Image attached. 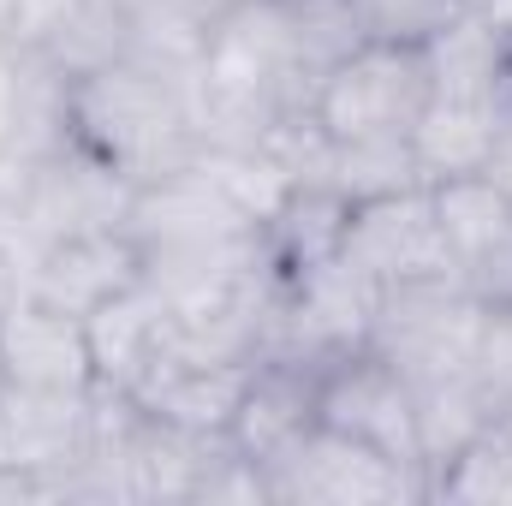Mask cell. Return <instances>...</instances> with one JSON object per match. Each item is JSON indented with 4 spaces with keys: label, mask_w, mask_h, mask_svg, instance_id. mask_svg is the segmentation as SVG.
<instances>
[{
    "label": "cell",
    "mask_w": 512,
    "mask_h": 506,
    "mask_svg": "<svg viewBox=\"0 0 512 506\" xmlns=\"http://www.w3.org/2000/svg\"><path fill=\"white\" fill-rule=\"evenodd\" d=\"M126 233L143 256V280L167 304H197L262 268V227L197 161L137 185Z\"/></svg>",
    "instance_id": "obj_1"
},
{
    "label": "cell",
    "mask_w": 512,
    "mask_h": 506,
    "mask_svg": "<svg viewBox=\"0 0 512 506\" xmlns=\"http://www.w3.org/2000/svg\"><path fill=\"white\" fill-rule=\"evenodd\" d=\"M316 78L298 60L292 6L286 0H239L227 6L197 60V126L209 143H262L292 114H310Z\"/></svg>",
    "instance_id": "obj_2"
},
{
    "label": "cell",
    "mask_w": 512,
    "mask_h": 506,
    "mask_svg": "<svg viewBox=\"0 0 512 506\" xmlns=\"http://www.w3.org/2000/svg\"><path fill=\"white\" fill-rule=\"evenodd\" d=\"M72 137L131 185L197 161V78H173L143 60H114L72 78Z\"/></svg>",
    "instance_id": "obj_3"
},
{
    "label": "cell",
    "mask_w": 512,
    "mask_h": 506,
    "mask_svg": "<svg viewBox=\"0 0 512 506\" xmlns=\"http://www.w3.org/2000/svg\"><path fill=\"white\" fill-rule=\"evenodd\" d=\"M429 108V60L411 42H358L310 90V120L328 143H399Z\"/></svg>",
    "instance_id": "obj_4"
},
{
    "label": "cell",
    "mask_w": 512,
    "mask_h": 506,
    "mask_svg": "<svg viewBox=\"0 0 512 506\" xmlns=\"http://www.w3.org/2000/svg\"><path fill=\"white\" fill-rule=\"evenodd\" d=\"M477 334H483V298L465 286V274L399 280V286H382L376 298L370 352L387 358L411 387H423L441 376H465Z\"/></svg>",
    "instance_id": "obj_5"
},
{
    "label": "cell",
    "mask_w": 512,
    "mask_h": 506,
    "mask_svg": "<svg viewBox=\"0 0 512 506\" xmlns=\"http://www.w3.org/2000/svg\"><path fill=\"white\" fill-rule=\"evenodd\" d=\"M268 477V501L274 506H405L429 501L423 471L387 459L376 447L316 423L304 429L280 459L262 465Z\"/></svg>",
    "instance_id": "obj_6"
},
{
    "label": "cell",
    "mask_w": 512,
    "mask_h": 506,
    "mask_svg": "<svg viewBox=\"0 0 512 506\" xmlns=\"http://www.w3.org/2000/svg\"><path fill=\"white\" fill-rule=\"evenodd\" d=\"M376 298H382V286L370 274H358L346 256L316 268V274H304V280H280L262 358H286V364L322 370V364L370 346Z\"/></svg>",
    "instance_id": "obj_7"
},
{
    "label": "cell",
    "mask_w": 512,
    "mask_h": 506,
    "mask_svg": "<svg viewBox=\"0 0 512 506\" xmlns=\"http://www.w3.org/2000/svg\"><path fill=\"white\" fill-rule=\"evenodd\" d=\"M316 423L376 447L387 459L423 471V453H417V399H411V381L399 376L387 358H376L370 346L322 364L316 376ZM429 483V477H423Z\"/></svg>",
    "instance_id": "obj_8"
},
{
    "label": "cell",
    "mask_w": 512,
    "mask_h": 506,
    "mask_svg": "<svg viewBox=\"0 0 512 506\" xmlns=\"http://www.w3.org/2000/svg\"><path fill=\"white\" fill-rule=\"evenodd\" d=\"M90 447H96V393L0 381V471L36 477L42 501H54V483L72 465H84Z\"/></svg>",
    "instance_id": "obj_9"
},
{
    "label": "cell",
    "mask_w": 512,
    "mask_h": 506,
    "mask_svg": "<svg viewBox=\"0 0 512 506\" xmlns=\"http://www.w3.org/2000/svg\"><path fill=\"white\" fill-rule=\"evenodd\" d=\"M340 256H346L358 274H370L376 286L459 274V262H453V251H447L441 227H435L429 185H411V191H387V197H370V203H352V227H346V251Z\"/></svg>",
    "instance_id": "obj_10"
},
{
    "label": "cell",
    "mask_w": 512,
    "mask_h": 506,
    "mask_svg": "<svg viewBox=\"0 0 512 506\" xmlns=\"http://www.w3.org/2000/svg\"><path fill=\"white\" fill-rule=\"evenodd\" d=\"M137 280H143V256L131 245V233L102 227V233H72V239L36 251L18 274V292L54 304L66 316H96L108 298H120Z\"/></svg>",
    "instance_id": "obj_11"
},
{
    "label": "cell",
    "mask_w": 512,
    "mask_h": 506,
    "mask_svg": "<svg viewBox=\"0 0 512 506\" xmlns=\"http://www.w3.org/2000/svg\"><path fill=\"white\" fill-rule=\"evenodd\" d=\"M0 376L18 387H54V393H96V358L84 316H66L30 292H18L0 310Z\"/></svg>",
    "instance_id": "obj_12"
},
{
    "label": "cell",
    "mask_w": 512,
    "mask_h": 506,
    "mask_svg": "<svg viewBox=\"0 0 512 506\" xmlns=\"http://www.w3.org/2000/svg\"><path fill=\"white\" fill-rule=\"evenodd\" d=\"M346 227H352V197L322 185V179H298L268 215H262V262L280 280H304L346 251Z\"/></svg>",
    "instance_id": "obj_13"
},
{
    "label": "cell",
    "mask_w": 512,
    "mask_h": 506,
    "mask_svg": "<svg viewBox=\"0 0 512 506\" xmlns=\"http://www.w3.org/2000/svg\"><path fill=\"white\" fill-rule=\"evenodd\" d=\"M316 376H322V370H310V364L256 358L251 381H245V393H239V411H233V423H227V441H233L245 459H256V465L280 459L304 429H316Z\"/></svg>",
    "instance_id": "obj_14"
},
{
    "label": "cell",
    "mask_w": 512,
    "mask_h": 506,
    "mask_svg": "<svg viewBox=\"0 0 512 506\" xmlns=\"http://www.w3.org/2000/svg\"><path fill=\"white\" fill-rule=\"evenodd\" d=\"M423 60H429V96L507 108V18L471 6L423 42Z\"/></svg>",
    "instance_id": "obj_15"
},
{
    "label": "cell",
    "mask_w": 512,
    "mask_h": 506,
    "mask_svg": "<svg viewBox=\"0 0 512 506\" xmlns=\"http://www.w3.org/2000/svg\"><path fill=\"white\" fill-rule=\"evenodd\" d=\"M256 364V358H251ZM251 364H179V358H161L131 381V399L191 435H227L233 411H239V393L251 381Z\"/></svg>",
    "instance_id": "obj_16"
},
{
    "label": "cell",
    "mask_w": 512,
    "mask_h": 506,
    "mask_svg": "<svg viewBox=\"0 0 512 506\" xmlns=\"http://www.w3.org/2000/svg\"><path fill=\"white\" fill-rule=\"evenodd\" d=\"M167 322H173V304L137 280L120 298H108L96 316H84L90 328V358H96V381L114 387V393H131V381L155 364V352L167 346Z\"/></svg>",
    "instance_id": "obj_17"
},
{
    "label": "cell",
    "mask_w": 512,
    "mask_h": 506,
    "mask_svg": "<svg viewBox=\"0 0 512 506\" xmlns=\"http://www.w3.org/2000/svg\"><path fill=\"white\" fill-rule=\"evenodd\" d=\"M507 126V108H489V102H441L429 96L423 120L411 126V167L423 185H441V179H459V173H483L495 137Z\"/></svg>",
    "instance_id": "obj_18"
},
{
    "label": "cell",
    "mask_w": 512,
    "mask_h": 506,
    "mask_svg": "<svg viewBox=\"0 0 512 506\" xmlns=\"http://www.w3.org/2000/svg\"><path fill=\"white\" fill-rule=\"evenodd\" d=\"M411 399H417V453H423V477H435L465 441H477L483 429H495V417H489V405H483L471 370H465V376L423 381V387H411Z\"/></svg>",
    "instance_id": "obj_19"
},
{
    "label": "cell",
    "mask_w": 512,
    "mask_h": 506,
    "mask_svg": "<svg viewBox=\"0 0 512 506\" xmlns=\"http://www.w3.org/2000/svg\"><path fill=\"white\" fill-rule=\"evenodd\" d=\"M429 203H435V227H441L447 251H453V262H459V274L489 251L512 221V203L483 179V173H459V179L429 185Z\"/></svg>",
    "instance_id": "obj_20"
},
{
    "label": "cell",
    "mask_w": 512,
    "mask_h": 506,
    "mask_svg": "<svg viewBox=\"0 0 512 506\" xmlns=\"http://www.w3.org/2000/svg\"><path fill=\"white\" fill-rule=\"evenodd\" d=\"M429 501L447 506H512V429L495 423L477 441H465L435 477H429Z\"/></svg>",
    "instance_id": "obj_21"
},
{
    "label": "cell",
    "mask_w": 512,
    "mask_h": 506,
    "mask_svg": "<svg viewBox=\"0 0 512 506\" xmlns=\"http://www.w3.org/2000/svg\"><path fill=\"white\" fill-rule=\"evenodd\" d=\"M36 54H48L66 78H84L96 66H114L131 54V30H126V6L120 0H84Z\"/></svg>",
    "instance_id": "obj_22"
},
{
    "label": "cell",
    "mask_w": 512,
    "mask_h": 506,
    "mask_svg": "<svg viewBox=\"0 0 512 506\" xmlns=\"http://www.w3.org/2000/svg\"><path fill=\"white\" fill-rule=\"evenodd\" d=\"M322 185L346 191L352 203H370L387 191H411L423 185L417 167H411V143H328V161H322Z\"/></svg>",
    "instance_id": "obj_23"
},
{
    "label": "cell",
    "mask_w": 512,
    "mask_h": 506,
    "mask_svg": "<svg viewBox=\"0 0 512 506\" xmlns=\"http://www.w3.org/2000/svg\"><path fill=\"white\" fill-rule=\"evenodd\" d=\"M286 6H292L298 60H304V72H310L316 84H322V72L340 66L358 42H370L364 24H358V12H352V0H286Z\"/></svg>",
    "instance_id": "obj_24"
},
{
    "label": "cell",
    "mask_w": 512,
    "mask_h": 506,
    "mask_svg": "<svg viewBox=\"0 0 512 506\" xmlns=\"http://www.w3.org/2000/svg\"><path fill=\"white\" fill-rule=\"evenodd\" d=\"M471 6L477 0H352L364 36H376V42H411V48H423L435 30H447Z\"/></svg>",
    "instance_id": "obj_25"
},
{
    "label": "cell",
    "mask_w": 512,
    "mask_h": 506,
    "mask_svg": "<svg viewBox=\"0 0 512 506\" xmlns=\"http://www.w3.org/2000/svg\"><path fill=\"white\" fill-rule=\"evenodd\" d=\"M471 381L489 405L495 423H512V310H489L483 304V334L471 352Z\"/></svg>",
    "instance_id": "obj_26"
},
{
    "label": "cell",
    "mask_w": 512,
    "mask_h": 506,
    "mask_svg": "<svg viewBox=\"0 0 512 506\" xmlns=\"http://www.w3.org/2000/svg\"><path fill=\"white\" fill-rule=\"evenodd\" d=\"M465 286H471L489 310H512V221H507V233L465 268Z\"/></svg>",
    "instance_id": "obj_27"
},
{
    "label": "cell",
    "mask_w": 512,
    "mask_h": 506,
    "mask_svg": "<svg viewBox=\"0 0 512 506\" xmlns=\"http://www.w3.org/2000/svg\"><path fill=\"white\" fill-rule=\"evenodd\" d=\"M18 66H24L18 42H12V36H0V149L12 143V108H18Z\"/></svg>",
    "instance_id": "obj_28"
},
{
    "label": "cell",
    "mask_w": 512,
    "mask_h": 506,
    "mask_svg": "<svg viewBox=\"0 0 512 506\" xmlns=\"http://www.w3.org/2000/svg\"><path fill=\"white\" fill-rule=\"evenodd\" d=\"M483 179L512 203V114H507V126H501V137H495V149H489V161H483Z\"/></svg>",
    "instance_id": "obj_29"
},
{
    "label": "cell",
    "mask_w": 512,
    "mask_h": 506,
    "mask_svg": "<svg viewBox=\"0 0 512 506\" xmlns=\"http://www.w3.org/2000/svg\"><path fill=\"white\" fill-rule=\"evenodd\" d=\"M12 298H18V262H12V256L0 251V310H6Z\"/></svg>",
    "instance_id": "obj_30"
},
{
    "label": "cell",
    "mask_w": 512,
    "mask_h": 506,
    "mask_svg": "<svg viewBox=\"0 0 512 506\" xmlns=\"http://www.w3.org/2000/svg\"><path fill=\"white\" fill-rule=\"evenodd\" d=\"M191 6H197L203 18H221V12H227V6H239V0H191Z\"/></svg>",
    "instance_id": "obj_31"
},
{
    "label": "cell",
    "mask_w": 512,
    "mask_h": 506,
    "mask_svg": "<svg viewBox=\"0 0 512 506\" xmlns=\"http://www.w3.org/2000/svg\"><path fill=\"white\" fill-rule=\"evenodd\" d=\"M12 12H18V0H0V36H12Z\"/></svg>",
    "instance_id": "obj_32"
},
{
    "label": "cell",
    "mask_w": 512,
    "mask_h": 506,
    "mask_svg": "<svg viewBox=\"0 0 512 506\" xmlns=\"http://www.w3.org/2000/svg\"><path fill=\"white\" fill-rule=\"evenodd\" d=\"M507 114H512V24H507Z\"/></svg>",
    "instance_id": "obj_33"
},
{
    "label": "cell",
    "mask_w": 512,
    "mask_h": 506,
    "mask_svg": "<svg viewBox=\"0 0 512 506\" xmlns=\"http://www.w3.org/2000/svg\"><path fill=\"white\" fill-rule=\"evenodd\" d=\"M0 381H6V376H0Z\"/></svg>",
    "instance_id": "obj_34"
},
{
    "label": "cell",
    "mask_w": 512,
    "mask_h": 506,
    "mask_svg": "<svg viewBox=\"0 0 512 506\" xmlns=\"http://www.w3.org/2000/svg\"><path fill=\"white\" fill-rule=\"evenodd\" d=\"M507 429H512V423H507Z\"/></svg>",
    "instance_id": "obj_35"
}]
</instances>
